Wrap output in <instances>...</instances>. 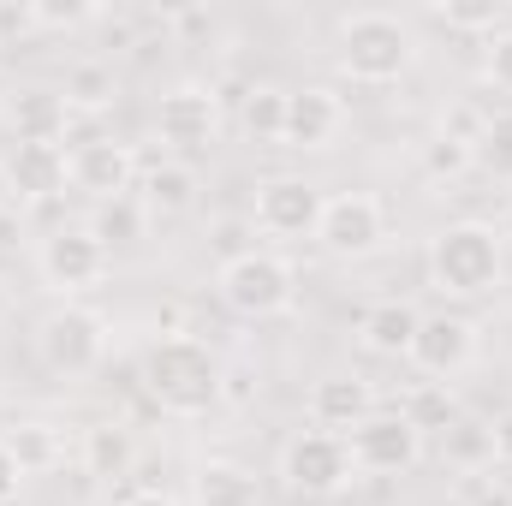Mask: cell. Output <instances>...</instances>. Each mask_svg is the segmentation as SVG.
<instances>
[{"instance_id":"obj_1","label":"cell","mask_w":512,"mask_h":506,"mask_svg":"<svg viewBox=\"0 0 512 506\" xmlns=\"http://www.w3.org/2000/svg\"><path fill=\"white\" fill-rule=\"evenodd\" d=\"M143 393L173 417H203L221 405V358L197 334H161L143 352Z\"/></svg>"},{"instance_id":"obj_2","label":"cell","mask_w":512,"mask_h":506,"mask_svg":"<svg viewBox=\"0 0 512 506\" xmlns=\"http://www.w3.org/2000/svg\"><path fill=\"white\" fill-rule=\"evenodd\" d=\"M507 274V245L495 221H447L429 239V286L447 298H489Z\"/></svg>"},{"instance_id":"obj_3","label":"cell","mask_w":512,"mask_h":506,"mask_svg":"<svg viewBox=\"0 0 512 506\" xmlns=\"http://www.w3.org/2000/svg\"><path fill=\"white\" fill-rule=\"evenodd\" d=\"M334 60L352 84H399L417 66V30L399 12H346L334 30Z\"/></svg>"},{"instance_id":"obj_4","label":"cell","mask_w":512,"mask_h":506,"mask_svg":"<svg viewBox=\"0 0 512 506\" xmlns=\"http://www.w3.org/2000/svg\"><path fill=\"white\" fill-rule=\"evenodd\" d=\"M215 292L233 316L245 322H268V316H286L292 298H298V268L286 262L280 251H233L221 256L215 268Z\"/></svg>"},{"instance_id":"obj_5","label":"cell","mask_w":512,"mask_h":506,"mask_svg":"<svg viewBox=\"0 0 512 506\" xmlns=\"http://www.w3.org/2000/svg\"><path fill=\"white\" fill-rule=\"evenodd\" d=\"M30 346H36V358H42L48 376H66V381L96 376L102 358H108V322H102L90 304H54V310L36 322Z\"/></svg>"},{"instance_id":"obj_6","label":"cell","mask_w":512,"mask_h":506,"mask_svg":"<svg viewBox=\"0 0 512 506\" xmlns=\"http://www.w3.org/2000/svg\"><path fill=\"white\" fill-rule=\"evenodd\" d=\"M114 268V251L90 233V227H54L36 239V280L48 292H60L66 304H78L84 292H96Z\"/></svg>"},{"instance_id":"obj_7","label":"cell","mask_w":512,"mask_h":506,"mask_svg":"<svg viewBox=\"0 0 512 506\" xmlns=\"http://www.w3.org/2000/svg\"><path fill=\"white\" fill-rule=\"evenodd\" d=\"M280 483L304 501H334L358 483L352 471V453H346V435H328V429H298L286 447H280Z\"/></svg>"},{"instance_id":"obj_8","label":"cell","mask_w":512,"mask_h":506,"mask_svg":"<svg viewBox=\"0 0 512 506\" xmlns=\"http://www.w3.org/2000/svg\"><path fill=\"white\" fill-rule=\"evenodd\" d=\"M382 239H387V209L376 191H334L322 203L316 245L334 262H364V256L382 251Z\"/></svg>"},{"instance_id":"obj_9","label":"cell","mask_w":512,"mask_h":506,"mask_svg":"<svg viewBox=\"0 0 512 506\" xmlns=\"http://www.w3.org/2000/svg\"><path fill=\"white\" fill-rule=\"evenodd\" d=\"M322 185H310L304 173H268L256 179L251 197V227L268 239H316V221H322Z\"/></svg>"},{"instance_id":"obj_10","label":"cell","mask_w":512,"mask_h":506,"mask_svg":"<svg viewBox=\"0 0 512 506\" xmlns=\"http://www.w3.org/2000/svg\"><path fill=\"white\" fill-rule=\"evenodd\" d=\"M155 137L173 155H203L221 137V90L215 84H173L155 96Z\"/></svg>"},{"instance_id":"obj_11","label":"cell","mask_w":512,"mask_h":506,"mask_svg":"<svg viewBox=\"0 0 512 506\" xmlns=\"http://www.w3.org/2000/svg\"><path fill=\"white\" fill-rule=\"evenodd\" d=\"M477 346H483V334H477L471 316L435 310V316L417 322V340H411V358H405V364H411L423 381H453V376H465V370L477 364Z\"/></svg>"},{"instance_id":"obj_12","label":"cell","mask_w":512,"mask_h":506,"mask_svg":"<svg viewBox=\"0 0 512 506\" xmlns=\"http://www.w3.org/2000/svg\"><path fill=\"white\" fill-rule=\"evenodd\" d=\"M346 453H352V471L358 477H405L417 459H423V435L399 417V411H370L352 435H346Z\"/></svg>"},{"instance_id":"obj_13","label":"cell","mask_w":512,"mask_h":506,"mask_svg":"<svg viewBox=\"0 0 512 506\" xmlns=\"http://www.w3.org/2000/svg\"><path fill=\"white\" fill-rule=\"evenodd\" d=\"M137 173H143V167H137V149H131L126 137L96 131V137H84V143L66 149V179H72V191H84V197H96V203L131 197Z\"/></svg>"},{"instance_id":"obj_14","label":"cell","mask_w":512,"mask_h":506,"mask_svg":"<svg viewBox=\"0 0 512 506\" xmlns=\"http://www.w3.org/2000/svg\"><path fill=\"white\" fill-rule=\"evenodd\" d=\"M0 126L12 131V143H60L72 126V108L54 84H12L0 102Z\"/></svg>"},{"instance_id":"obj_15","label":"cell","mask_w":512,"mask_h":506,"mask_svg":"<svg viewBox=\"0 0 512 506\" xmlns=\"http://www.w3.org/2000/svg\"><path fill=\"white\" fill-rule=\"evenodd\" d=\"M346 131V96L328 90V84H304V90H286V149H334V137Z\"/></svg>"},{"instance_id":"obj_16","label":"cell","mask_w":512,"mask_h":506,"mask_svg":"<svg viewBox=\"0 0 512 506\" xmlns=\"http://www.w3.org/2000/svg\"><path fill=\"white\" fill-rule=\"evenodd\" d=\"M6 179H12L18 209H24V203H54V197L72 185V179H66V143H12Z\"/></svg>"},{"instance_id":"obj_17","label":"cell","mask_w":512,"mask_h":506,"mask_svg":"<svg viewBox=\"0 0 512 506\" xmlns=\"http://www.w3.org/2000/svg\"><path fill=\"white\" fill-rule=\"evenodd\" d=\"M376 411V387L364 376H346V370H334V376H322L310 387V429H328V435H352L364 417Z\"/></svg>"},{"instance_id":"obj_18","label":"cell","mask_w":512,"mask_h":506,"mask_svg":"<svg viewBox=\"0 0 512 506\" xmlns=\"http://www.w3.org/2000/svg\"><path fill=\"white\" fill-rule=\"evenodd\" d=\"M417 322H423L417 304H405V298H382V304H370V310L358 316V346H364L370 358H411Z\"/></svg>"},{"instance_id":"obj_19","label":"cell","mask_w":512,"mask_h":506,"mask_svg":"<svg viewBox=\"0 0 512 506\" xmlns=\"http://www.w3.org/2000/svg\"><path fill=\"white\" fill-rule=\"evenodd\" d=\"M191 506H262V483L239 459H203L191 471Z\"/></svg>"},{"instance_id":"obj_20","label":"cell","mask_w":512,"mask_h":506,"mask_svg":"<svg viewBox=\"0 0 512 506\" xmlns=\"http://www.w3.org/2000/svg\"><path fill=\"white\" fill-rule=\"evenodd\" d=\"M60 96H66V108L84 114V120L114 114V108H120V72H114V60H72L66 78H60Z\"/></svg>"},{"instance_id":"obj_21","label":"cell","mask_w":512,"mask_h":506,"mask_svg":"<svg viewBox=\"0 0 512 506\" xmlns=\"http://www.w3.org/2000/svg\"><path fill=\"white\" fill-rule=\"evenodd\" d=\"M78 459H84V471L96 483H120L137 465V435H131L126 423H90L78 435Z\"/></svg>"},{"instance_id":"obj_22","label":"cell","mask_w":512,"mask_h":506,"mask_svg":"<svg viewBox=\"0 0 512 506\" xmlns=\"http://www.w3.org/2000/svg\"><path fill=\"white\" fill-rule=\"evenodd\" d=\"M0 441H6V453L18 459L24 477H48V471L66 465V441H60V429L42 423V417H18V423H6Z\"/></svg>"},{"instance_id":"obj_23","label":"cell","mask_w":512,"mask_h":506,"mask_svg":"<svg viewBox=\"0 0 512 506\" xmlns=\"http://www.w3.org/2000/svg\"><path fill=\"white\" fill-rule=\"evenodd\" d=\"M197 191H203V173L191 161H155L143 173V209L149 215H185V209H197Z\"/></svg>"},{"instance_id":"obj_24","label":"cell","mask_w":512,"mask_h":506,"mask_svg":"<svg viewBox=\"0 0 512 506\" xmlns=\"http://www.w3.org/2000/svg\"><path fill=\"white\" fill-rule=\"evenodd\" d=\"M441 459H447L459 477H483V471H495V435H489V423L459 411V423L441 429Z\"/></svg>"},{"instance_id":"obj_25","label":"cell","mask_w":512,"mask_h":506,"mask_svg":"<svg viewBox=\"0 0 512 506\" xmlns=\"http://www.w3.org/2000/svg\"><path fill=\"white\" fill-rule=\"evenodd\" d=\"M417 435H441V429H453L459 423V399H453V381H417V387H405V399L393 405Z\"/></svg>"},{"instance_id":"obj_26","label":"cell","mask_w":512,"mask_h":506,"mask_svg":"<svg viewBox=\"0 0 512 506\" xmlns=\"http://www.w3.org/2000/svg\"><path fill=\"white\" fill-rule=\"evenodd\" d=\"M239 126L251 143H280L286 137V90L280 84H251L239 96Z\"/></svg>"},{"instance_id":"obj_27","label":"cell","mask_w":512,"mask_h":506,"mask_svg":"<svg viewBox=\"0 0 512 506\" xmlns=\"http://www.w3.org/2000/svg\"><path fill=\"white\" fill-rule=\"evenodd\" d=\"M108 251L114 245H131V239H143V227H149V209H143V197L131 191V197H114V203H96V221H84Z\"/></svg>"},{"instance_id":"obj_28","label":"cell","mask_w":512,"mask_h":506,"mask_svg":"<svg viewBox=\"0 0 512 506\" xmlns=\"http://www.w3.org/2000/svg\"><path fill=\"white\" fill-rule=\"evenodd\" d=\"M429 18H441L459 36H483V42L495 30H507V6L501 0H441V6H429Z\"/></svg>"},{"instance_id":"obj_29","label":"cell","mask_w":512,"mask_h":506,"mask_svg":"<svg viewBox=\"0 0 512 506\" xmlns=\"http://www.w3.org/2000/svg\"><path fill=\"white\" fill-rule=\"evenodd\" d=\"M417 167H423V179H435V185H453V179H465L471 167H477V149H465V143H453V137H429L423 149H417Z\"/></svg>"},{"instance_id":"obj_30","label":"cell","mask_w":512,"mask_h":506,"mask_svg":"<svg viewBox=\"0 0 512 506\" xmlns=\"http://www.w3.org/2000/svg\"><path fill=\"white\" fill-rule=\"evenodd\" d=\"M489 126H495V114H489L483 102H471V96H465V102H453V108L441 114V126H435V131H441V137H453V143H465V149H483Z\"/></svg>"},{"instance_id":"obj_31","label":"cell","mask_w":512,"mask_h":506,"mask_svg":"<svg viewBox=\"0 0 512 506\" xmlns=\"http://www.w3.org/2000/svg\"><path fill=\"white\" fill-rule=\"evenodd\" d=\"M42 36L36 0H0V48H30Z\"/></svg>"},{"instance_id":"obj_32","label":"cell","mask_w":512,"mask_h":506,"mask_svg":"<svg viewBox=\"0 0 512 506\" xmlns=\"http://www.w3.org/2000/svg\"><path fill=\"white\" fill-rule=\"evenodd\" d=\"M483 84L501 90V96H512V24L483 42Z\"/></svg>"},{"instance_id":"obj_33","label":"cell","mask_w":512,"mask_h":506,"mask_svg":"<svg viewBox=\"0 0 512 506\" xmlns=\"http://www.w3.org/2000/svg\"><path fill=\"white\" fill-rule=\"evenodd\" d=\"M102 12L96 6H48V0H36V24H42V36L48 30H84V24H96Z\"/></svg>"},{"instance_id":"obj_34","label":"cell","mask_w":512,"mask_h":506,"mask_svg":"<svg viewBox=\"0 0 512 506\" xmlns=\"http://www.w3.org/2000/svg\"><path fill=\"white\" fill-rule=\"evenodd\" d=\"M477 161H489L495 173H512V126H507V120H495V126H489L483 149H477Z\"/></svg>"},{"instance_id":"obj_35","label":"cell","mask_w":512,"mask_h":506,"mask_svg":"<svg viewBox=\"0 0 512 506\" xmlns=\"http://www.w3.org/2000/svg\"><path fill=\"white\" fill-rule=\"evenodd\" d=\"M251 393H256V381L245 364H221V405H245Z\"/></svg>"},{"instance_id":"obj_36","label":"cell","mask_w":512,"mask_h":506,"mask_svg":"<svg viewBox=\"0 0 512 506\" xmlns=\"http://www.w3.org/2000/svg\"><path fill=\"white\" fill-rule=\"evenodd\" d=\"M167 30L173 36H215V18L197 12V6H185V12H167Z\"/></svg>"},{"instance_id":"obj_37","label":"cell","mask_w":512,"mask_h":506,"mask_svg":"<svg viewBox=\"0 0 512 506\" xmlns=\"http://www.w3.org/2000/svg\"><path fill=\"white\" fill-rule=\"evenodd\" d=\"M18 489H24V471H18V459L6 453V441H0V506L18 501Z\"/></svg>"},{"instance_id":"obj_38","label":"cell","mask_w":512,"mask_h":506,"mask_svg":"<svg viewBox=\"0 0 512 506\" xmlns=\"http://www.w3.org/2000/svg\"><path fill=\"white\" fill-rule=\"evenodd\" d=\"M489 435H495V465H507V471H512V405L489 423Z\"/></svg>"},{"instance_id":"obj_39","label":"cell","mask_w":512,"mask_h":506,"mask_svg":"<svg viewBox=\"0 0 512 506\" xmlns=\"http://www.w3.org/2000/svg\"><path fill=\"white\" fill-rule=\"evenodd\" d=\"M120 506H179V501H173L167 489H131V495H126Z\"/></svg>"},{"instance_id":"obj_40","label":"cell","mask_w":512,"mask_h":506,"mask_svg":"<svg viewBox=\"0 0 512 506\" xmlns=\"http://www.w3.org/2000/svg\"><path fill=\"white\" fill-rule=\"evenodd\" d=\"M0 215H18V197H12V179H6V155H0Z\"/></svg>"},{"instance_id":"obj_41","label":"cell","mask_w":512,"mask_h":506,"mask_svg":"<svg viewBox=\"0 0 512 506\" xmlns=\"http://www.w3.org/2000/svg\"><path fill=\"white\" fill-rule=\"evenodd\" d=\"M477 506H512L507 495H495V489H483V495H477Z\"/></svg>"},{"instance_id":"obj_42","label":"cell","mask_w":512,"mask_h":506,"mask_svg":"<svg viewBox=\"0 0 512 506\" xmlns=\"http://www.w3.org/2000/svg\"><path fill=\"white\" fill-rule=\"evenodd\" d=\"M501 245H512V209L501 215Z\"/></svg>"},{"instance_id":"obj_43","label":"cell","mask_w":512,"mask_h":506,"mask_svg":"<svg viewBox=\"0 0 512 506\" xmlns=\"http://www.w3.org/2000/svg\"><path fill=\"white\" fill-rule=\"evenodd\" d=\"M6 310H12V292H6V280H0V322H6Z\"/></svg>"},{"instance_id":"obj_44","label":"cell","mask_w":512,"mask_h":506,"mask_svg":"<svg viewBox=\"0 0 512 506\" xmlns=\"http://www.w3.org/2000/svg\"><path fill=\"white\" fill-rule=\"evenodd\" d=\"M6 90H12V84H6V78H0V102H6Z\"/></svg>"}]
</instances>
